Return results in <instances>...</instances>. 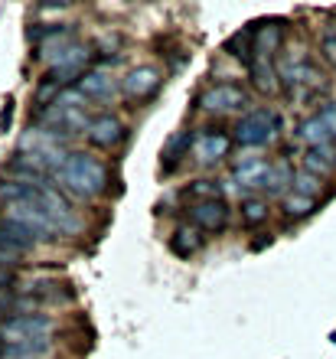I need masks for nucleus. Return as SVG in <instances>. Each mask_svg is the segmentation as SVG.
<instances>
[{
    "label": "nucleus",
    "instance_id": "nucleus-16",
    "mask_svg": "<svg viewBox=\"0 0 336 359\" xmlns=\"http://www.w3.org/2000/svg\"><path fill=\"white\" fill-rule=\"evenodd\" d=\"M297 141L307 144V151H314V147H327V144H333V134L327 131V124H323L320 114H310V118H304V121L297 124Z\"/></svg>",
    "mask_w": 336,
    "mask_h": 359
},
{
    "label": "nucleus",
    "instance_id": "nucleus-1",
    "mask_svg": "<svg viewBox=\"0 0 336 359\" xmlns=\"http://www.w3.org/2000/svg\"><path fill=\"white\" fill-rule=\"evenodd\" d=\"M56 187L79 199H95L108 189V170H105V163L98 161V157H92V154L72 151L66 167L56 173Z\"/></svg>",
    "mask_w": 336,
    "mask_h": 359
},
{
    "label": "nucleus",
    "instance_id": "nucleus-21",
    "mask_svg": "<svg viewBox=\"0 0 336 359\" xmlns=\"http://www.w3.org/2000/svg\"><path fill=\"white\" fill-rule=\"evenodd\" d=\"M199 248H203V236H199V229H177L173 236H170V252L180 258H189V255H196Z\"/></svg>",
    "mask_w": 336,
    "mask_h": 359
},
{
    "label": "nucleus",
    "instance_id": "nucleus-27",
    "mask_svg": "<svg viewBox=\"0 0 336 359\" xmlns=\"http://www.w3.org/2000/svg\"><path fill=\"white\" fill-rule=\"evenodd\" d=\"M189 196H196V203H203V199H219V183H213V180H196V183L189 187Z\"/></svg>",
    "mask_w": 336,
    "mask_h": 359
},
{
    "label": "nucleus",
    "instance_id": "nucleus-32",
    "mask_svg": "<svg viewBox=\"0 0 336 359\" xmlns=\"http://www.w3.org/2000/svg\"><path fill=\"white\" fill-rule=\"evenodd\" d=\"M7 307H13V297L7 291H0V311H7Z\"/></svg>",
    "mask_w": 336,
    "mask_h": 359
},
{
    "label": "nucleus",
    "instance_id": "nucleus-19",
    "mask_svg": "<svg viewBox=\"0 0 336 359\" xmlns=\"http://www.w3.org/2000/svg\"><path fill=\"white\" fill-rule=\"evenodd\" d=\"M193 144H196V134H189V131L173 134V137L163 144V170H167V173L177 170V163L183 161V157H189Z\"/></svg>",
    "mask_w": 336,
    "mask_h": 359
},
{
    "label": "nucleus",
    "instance_id": "nucleus-28",
    "mask_svg": "<svg viewBox=\"0 0 336 359\" xmlns=\"http://www.w3.org/2000/svg\"><path fill=\"white\" fill-rule=\"evenodd\" d=\"M320 56L336 69V29H327V33H323V39H320Z\"/></svg>",
    "mask_w": 336,
    "mask_h": 359
},
{
    "label": "nucleus",
    "instance_id": "nucleus-2",
    "mask_svg": "<svg viewBox=\"0 0 336 359\" xmlns=\"http://www.w3.org/2000/svg\"><path fill=\"white\" fill-rule=\"evenodd\" d=\"M39 124H43V131H49L53 137L59 141H69L75 134H85L88 131V111L79 108V104H66V102H53L46 111H39Z\"/></svg>",
    "mask_w": 336,
    "mask_h": 359
},
{
    "label": "nucleus",
    "instance_id": "nucleus-10",
    "mask_svg": "<svg viewBox=\"0 0 336 359\" xmlns=\"http://www.w3.org/2000/svg\"><path fill=\"white\" fill-rule=\"evenodd\" d=\"M189 216L199 232H219L229 222V206H225V199H203V203H193Z\"/></svg>",
    "mask_w": 336,
    "mask_h": 359
},
{
    "label": "nucleus",
    "instance_id": "nucleus-12",
    "mask_svg": "<svg viewBox=\"0 0 336 359\" xmlns=\"http://www.w3.org/2000/svg\"><path fill=\"white\" fill-rule=\"evenodd\" d=\"M278 76L288 82L290 88H310V86H320L323 76H320V69L307 59H284L278 66Z\"/></svg>",
    "mask_w": 336,
    "mask_h": 359
},
{
    "label": "nucleus",
    "instance_id": "nucleus-3",
    "mask_svg": "<svg viewBox=\"0 0 336 359\" xmlns=\"http://www.w3.org/2000/svg\"><path fill=\"white\" fill-rule=\"evenodd\" d=\"M49 330H53V320L43 317V313H17V317L0 323V343H4V350L7 346H23V343L49 337Z\"/></svg>",
    "mask_w": 336,
    "mask_h": 359
},
{
    "label": "nucleus",
    "instance_id": "nucleus-7",
    "mask_svg": "<svg viewBox=\"0 0 336 359\" xmlns=\"http://www.w3.org/2000/svg\"><path fill=\"white\" fill-rule=\"evenodd\" d=\"M229 151H232V137L219 128H203L196 134V144H193V154L199 163H219L229 157Z\"/></svg>",
    "mask_w": 336,
    "mask_h": 359
},
{
    "label": "nucleus",
    "instance_id": "nucleus-15",
    "mask_svg": "<svg viewBox=\"0 0 336 359\" xmlns=\"http://www.w3.org/2000/svg\"><path fill=\"white\" fill-rule=\"evenodd\" d=\"M284 43V27L278 20L255 23V59H271Z\"/></svg>",
    "mask_w": 336,
    "mask_h": 359
},
{
    "label": "nucleus",
    "instance_id": "nucleus-13",
    "mask_svg": "<svg viewBox=\"0 0 336 359\" xmlns=\"http://www.w3.org/2000/svg\"><path fill=\"white\" fill-rule=\"evenodd\" d=\"M271 170H274V163H268L264 157H245L238 167H235L232 180L238 189H264V183H268Z\"/></svg>",
    "mask_w": 336,
    "mask_h": 359
},
{
    "label": "nucleus",
    "instance_id": "nucleus-29",
    "mask_svg": "<svg viewBox=\"0 0 336 359\" xmlns=\"http://www.w3.org/2000/svg\"><path fill=\"white\" fill-rule=\"evenodd\" d=\"M320 118H323V124H327V131L333 134V141H336V102H327L323 108H320Z\"/></svg>",
    "mask_w": 336,
    "mask_h": 359
},
{
    "label": "nucleus",
    "instance_id": "nucleus-5",
    "mask_svg": "<svg viewBox=\"0 0 336 359\" xmlns=\"http://www.w3.org/2000/svg\"><path fill=\"white\" fill-rule=\"evenodd\" d=\"M92 56V49L85 46V43H69L56 59H49V82H56V86H66L72 79H82L85 76V62Z\"/></svg>",
    "mask_w": 336,
    "mask_h": 359
},
{
    "label": "nucleus",
    "instance_id": "nucleus-23",
    "mask_svg": "<svg viewBox=\"0 0 336 359\" xmlns=\"http://www.w3.org/2000/svg\"><path fill=\"white\" fill-rule=\"evenodd\" d=\"M294 177H297V173L290 170V163H288V161L274 163V170H271L268 183H264V189H268V196H281V193H284L288 187H294Z\"/></svg>",
    "mask_w": 336,
    "mask_h": 359
},
{
    "label": "nucleus",
    "instance_id": "nucleus-17",
    "mask_svg": "<svg viewBox=\"0 0 336 359\" xmlns=\"http://www.w3.org/2000/svg\"><path fill=\"white\" fill-rule=\"evenodd\" d=\"M248 76H252V86L264 95H274L281 88V76H278V66L271 59H252L248 66Z\"/></svg>",
    "mask_w": 336,
    "mask_h": 359
},
{
    "label": "nucleus",
    "instance_id": "nucleus-9",
    "mask_svg": "<svg viewBox=\"0 0 336 359\" xmlns=\"http://www.w3.org/2000/svg\"><path fill=\"white\" fill-rule=\"evenodd\" d=\"M85 137L95 144V147H105V151H112V147H118V144L124 141V124L121 118H114V114H95L92 124H88V131H85Z\"/></svg>",
    "mask_w": 336,
    "mask_h": 359
},
{
    "label": "nucleus",
    "instance_id": "nucleus-20",
    "mask_svg": "<svg viewBox=\"0 0 336 359\" xmlns=\"http://www.w3.org/2000/svg\"><path fill=\"white\" fill-rule=\"evenodd\" d=\"M225 53L252 66V59H255V27H245V29H238V33H232V36L225 39Z\"/></svg>",
    "mask_w": 336,
    "mask_h": 359
},
{
    "label": "nucleus",
    "instance_id": "nucleus-26",
    "mask_svg": "<svg viewBox=\"0 0 336 359\" xmlns=\"http://www.w3.org/2000/svg\"><path fill=\"white\" fill-rule=\"evenodd\" d=\"M320 189H323V180H320V177H314V173L300 170L297 177H294V193H297V196L317 199V196H320Z\"/></svg>",
    "mask_w": 336,
    "mask_h": 359
},
{
    "label": "nucleus",
    "instance_id": "nucleus-24",
    "mask_svg": "<svg viewBox=\"0 0 336 359\" xmlns=\"http://www.w3.org/2000/svg\"><path fill=\"white\" fill-rule=\"evenodd\" d=\"M271 206H268V199L262 196H245L242 199V222L245 226H262L264 219H268Z\"/></svg>",
    "mask_w": 336,
    "mask_h": 359
},
{
    "label": "nucleus",
    "instance_id": "nucleus-14",
    "mask_svg": "<svg viewBox=\"0 0 336 359\" xmlns=\"http://www.w3.org/2000/svg\"><path fill=\"white\" fill-rule=\"evenodd\" d=\"M79 92L88 98V102H112V95L118 92V82L112 79V72H105V69H92V72H85L79 79Z\"/></svg>",
    "mask_w": 336,
    "mask_h": 359
},
{
    "label": "nucleus",
    "instance_id": "nucleus-30",
    "mask_svg": "<svg viewBox=\"0 0 336 359\" xmlns=\"http://www.w3.org/2000/svg\"><path fill=\"white\" fill-rule=\"evenodd\" d=\"M10 121H13V102H7V108H4V114H0V128L7 131Z\"/></svg>",
    "mask_w": 336,
    "mask_h": 359
},
{
    "label": "nucleus",
    "instance_id": "nucleus-4",
    "mask_svg": "<svg viewBox=\"0 0 336 359\" xmlns=\"http://www.w3.org/2000/svg\"><path fill=\"white\" fill-rule=\"evenodd\" d=\"M278 118L271 108H255V111L242 114V121L235 124V144L238 147H264L274 137Z\"/></svg>",
    "mask_w": 336,
    "mask_h": 359
},
{
    "label": "nucleus",
    "instance_id": "nucleus-11",
    "mask_svg": "<svg viewBox=\"0 0 336 359\" xmlns=\"http://www.w3.org/2000/svg\"><path fill=\"white\" fill-rule=\"evenodd\" d=\"M33 245H36V242H33L27 232H20V229H13V226H0V268L17 265Z\"/></svg>",
    "mask_w": 336,
    "mask_h": 359
},
{
    "label": "nucleus",
    "instance_id": "nucleus-18",
    "mask_svg": "<svg viewBox=\"0 0 336 359\" xmlns=\"http://www.w3.org/2000/svg\"><path fill=\"white\" fill-rule=\"evenodd\" d=\"M304 170L314 173V177H330L336 170V144H327V147H314V151L304 154Z\"/></svg>",
    "mask_w": 336,
    "mask_h": 359
},
{
    "label": "nucleus",
    "instance_id": "nucleus-22",
    "mask_svg": "<svg viewBox=\"0 0 336 359\" xmlns=\"http://www.w3.org/2000/svg\"><path fill=\"white\" fill-rule=\"evenodd\" d=\"M49 350H53V343H49V337H43V340L23 343V346H7L4 359H46Z\"/></svg>",
    "mask_w": 336,
    "mask_h": 359
},
{
    "label": "nucleus",
    "instance_id": "nucleus-25",
    "mask_svg": "<svg viewBox=\"0 0 336 359\" xmlns=\"http://www.w3.org/2000/svg\"><path fill=\"white\" fill-rule=\"evenodd\" d=\"M281 209H284V216L288 219H307L314 209H317V199H307V196H297V193H288L284 196V203H281Z\"/></svg>",
    "mask_w": 336,
    "mask_h": 359
},
{
    "label": "nucleus",
    "instance_id": "nucleus-8",
    "mask_svg": "<svg viewBox=\"0 0 336 359\" xmlns=\"http://www.w3.org/2000/svg\"><path fill=\"white\" fill-rule=\"evenodd\" d=\"M160 69L154 66H137L131 69L128 76L121 79V92L131 98V102H144V98H150V95L160 88Z\"/></svg>",
    "mask_w": 336,
    "mask_h": 359
},
{
    "label": "nucleus",
    "instance_id": "nucleus-6",
    "mask_svg": "<svg viewBox=\"0 0 336 359\" xmlns=\"http://www.w3.org/2000/svg\"><path fill=\"white\" fill-rule=\"evenodd\" d=\"M248 104V95H245L242 86L235 82H219V86L206 88L199 95V108L203 111H213V114H232V111H242Z\"/></svg>",
    "mask_w": 336,
    "mask_h": 359
},
{
    "label": "nucleus",
    "instance_id": "nucleus-31",
    "mask_svg": "<svg viewBox=\"0 0 336 359\" xmlns=\"http://www.w3.org/2000/svg\"><path fill=\"white\" fill-rule=\"evenodd\" d=\"M10 284H13V271H10V268H0V291H7Z\"/></svg>",
    "mask_w": 336,
    "mask_h": 359
}]
</instances>
